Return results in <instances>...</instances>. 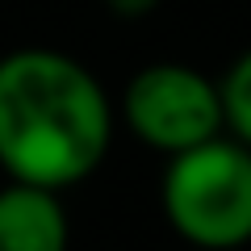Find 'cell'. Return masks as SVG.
<instances>
[{"instance_id":"6da1fadb","label":"cell","mask_w":251,"mask_h":251,"mask_svg":"<svg viewBox=\"0 0 251 251\" xmlns=\"http://www.w3.org/2000/svg\"><path fill=\"white\" fill-rule=\"evenodd\" d=\"M113 143V105L80 59L21 46L0 59V168L9 180L63 188L88 180Z\"/></svg>"},{"instance_id":"7a4b0ae2","label":"cell","mask_w":251,"mask_h":251,"mask_svg":"<svg viewBox=\"0 0 251 251\" xmlns=\"http://www.w3.org/2000/svg\"><path fill=\"white\" fill-rule=\"evenodd\" d=\"M168 226L201 251H234L251 243V147L239 138H209L168 155L159 180Z\"/></svg>"},{"instance_id":"3957f363","label":"cell","mask_w":251,"mask_h":251,"mask_svg":"<svg viewBox=\"0 0 251 251\" xmlns=\"http://www.w3.org/2000/svg\"><path fill=\"white\" fill-rule=\"evenodd\" d=\"M130 134L159 155H180L226 134L218 80L188 63H147L130 75L122 97Z\"/></svg>"},{"instance_id":"277c9868","label":"cell","mask_w":251,"mask_h":251,"mask_svg":"<svg viewBox=\"0 0 251 251\" xmlns=\"http://www.w3.org/2000/svg\"><path fill=\"white\" fill-rule=\"evenodd\" d=\"M72 226L54 188L9 180L0 188V251H67Z\"/></svg>"},{"instance_id":"5b68a950","label":"cell","mask_w":251,"mask_h":251,"mask_svg":"<svg viewBox=\"0 0 251 251\" xmlns=\"http://www.w3.org/2000/svg\"><path fill=\"white\" fill-rule=\"evenodd\" d=\"M218 92H222L226 134H234L239 143L251 147V46L226 67V75L218 80Z\"/></svg>"},{"instance_id":"8992f818","label":"cell","mask_w":251,"mask_h":251,"mask_svg":"<svg viewBox=\"0 0 251 251\" xmlns=\"http://www.w3.org/2000/svg\"><path fill=\"white\" fill-rule=\"evenodd\" d=\"M105 9L122 21H143L147 13L159 9V0H105Z\"/></svg>"}]
</instances>
